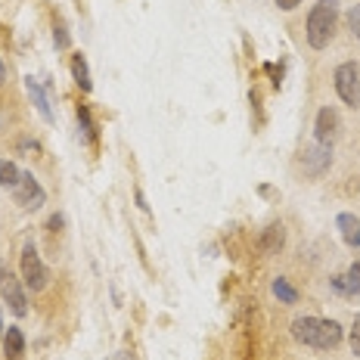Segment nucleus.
Here are the masks:
<instances>
[{
  "instance_id": "f257e3e1",
  "label": "nucleus",
  "mask_w": 360,
  "mask_h": 360,
  "mask_svg": "<svg viewBox=\"0 0 360 360\" xmlns=\"http://www.w3.org/2000/svg\"><path fill=\"white\" fill-rule=\"evenodd\" d=\"M292 339L298 345H307V348L317 351H333L339 348L345 333L335 320H323V317H295L292 320Z\"/></svg>"
},
{
  "instance_id": "f03ea898",
  "label": "nucleus",
  "mask_w": 360,
  "mask_h": 360,
  "mask_svg": "<svg viewBox=\"0 0 360 360\" xmlns=\"http://www.w3.org/2000/svg\"><path fill=\"white\" fill-rule=\"evenodd\" d=\"M335 25H339V0H317V6L307 16V44L314 50H326L329 41L335 37Z\"/></svg>"
},
{
  "instance_id": "7ed1b4c3",
  "label": "nucleus",
  "mask_w": 360,
  "mask_h": 360,
  "mask_svg": "<svg viewBox=\"0 0 360 360\" xmlns=\"http://www.w3.org/2000/svg\"><path fill=\"white\" fill-rule=\"evenodd\" d=\"M335 94H339V100L345 106H351V109L360 106V63L348 59V63H342L335 69Z\"/></svg>"
},
{
  "instance_id": "20e7f679",
  "label": "nucleus",
  "mask_w": 360,
  "mask_h": 360,
  "mask_svg": "<svg viewBox=\"0 0 360 360\" xmlns=\"http://www.w3.org/2000/svg\"><path fill=\"white\" fill-rule=\"evenodd\" d=\"M47 280H50V270L41 261L34 243H25L22 245V283H25L32 292H41L44 286H47Z\"/></svg>"
},
{
  "instance_id": "39448f33",
  "label": "nucleus",
  "mask_w": 360,
  "mask_h": 360,
  "mask_svg": "<svg viewBox=\"0 0 360 360\" xmlns=\"http://www.w3.org/2000/svg\"><path fill=\"white\" fill-rule=\"evenodd\" d=\"M13 199H16V205L25 208V212H37V208L47 202V193H44V186L32 177V171H22V180L16 184V190H13Z\"/></svg>"
},
{
  "instance_id": "423d86ee",
  "label": "nucleus",
  "mask_w": 360,
  "mask_h": 360,
  "mask_svg": "<svg viewBox=\"0 0 360 360\" xmlns=\"http://www.w3.org/2000/svg\"><path fill=\"white\" fill-rule=\"evenodd\" d=\"M0 295H4L6 307H10V311L16 314V317H25V314H28L25 289H22V283H19L6 267H0Z\"/></svg>"
},
{
  "instance_id": "0eeeda50",
  "label": "nucleus",
  "mask_w": 360,
  "mask_h": 360,
  "mask_svg": "<svg viewBox=\"0 0 360 360\" xmlns=\"http://www.w3.org/2000/svg\"><path fill=\"white\" fill-rule=\"evenodd\" d=\"M329 165H333V146L329 143H314L304 149L302 155V168L307 177H323L329 171Z\"/></svg>"
},
{
  "instance_id": "6e6552de",
  "label": "nucleus",
  "mask_w": 360,
  "mask_h": 360,
  "mask_svg": "<svg viewBox=\"0 0 360 360\" xmlns=\"http://www.w3.org/2000/svg\"><path fill=\"white\" fill-rule=\"evenodd\" d=\"M339 112H335L333 106H323L317 112V122H314V137H317V143H329L333 146V140L339 137Z\"/></svg>"
},
{
  "instance_id": "1a4fd4ad",
  "label": "nucleus",
  "mask_w": 360,
  "mask_h": 360,
  "mask_svg": "<svg viewBox=\"0 0 360 360\" xmlns=\"http://www.w3.org/2000/svg\"><path fill=\"white\" fill-rule=\"evenodd\" d=\"M333 289L339 292V295H345V298L360 295V264H357V261L348 270H345V274L333 276Z\"/></svg>"
},
{
  "instance_id": "9d476101",
  "label": "nucleus",
  "mask_w": 360,
  "mask_h": 360,
  "mask_svg": "<svg viewBox=\"0 0 360 360\" xmlns=\"http://www.w3.org/2000/svg\"><path fill=\"white\" fill-rule=\"evenodd\" d=\"M335 227H339L342 239L351 245V249H360V217L351 214V212H342L335 217Z\"/></svg>"
},
{
  "instance_id": "9b49d317",
  "label": "nucleus",
  "mask_w": 360,
  "mask_h": 360,
  "mask_svg": "<svg viewBox=\"0 0 360 360\" xmlns=\"http://www.w3.org/2000/svg\"><path fill=\"white\" fill-rule=\"evenodd\" d=\"M25 90H28V96H32L37 115H41L44 122H53V109H50V100H47V94H44L41 81H37V78H25Z\"/></svg>"
},
{
  "instance_id": "f8f14e48",
  "label": "nucleus",
  "mask_w": 360,
  "mask_h": 360,
  "mask_svg": "<svg viewBox=\"0 0 360 360\" xmlns=\"http://www.w3.org/2000/svg\"><path fill=\"white\" fill-rule=\"evenodd\" d=\"M286 245V227L283 224H270L261 236V252L264 255H280V249Z\"/></svg>"
},
{
  "instance_id": "ddd939ff",
  "label": "nucleus",
  "mask_w": 360,
  "mask_h": 360,
  "mask_svg": "<svg viewBox=\"0 0 360 360\" xmlns=\"http://www.w3.org/2000/svg\"><path fill=\"white\" fill-rule=\"evenodd\" d=\"M4 354L10 360H19L25 354V335H22V329H16V326L4 329Z\"/></svg>"
},
{
  "instance_id": "4468645a",
  "label": "nucleus",
  "mask_w": 360,
  "mask_h": 360,
  "mask_svg": "<svg viewBox=\"0 0 360 360\" xmlns=\"http://www.w3.org/2000/svg\"><path fill=\"white\" fill-rule=\"evenodd\" d=\"M72 75H75V84H78L84 94H90V87H94V81H90V69H87V59L84 56H72Z\"/></svg>"
},
{
  "instance_id": "2eb2a0df",
  "label": "nucleus",
  "mask_w": 360,
  "mask_h": 360,
  "mask_svg": "<svg viewBox=\"0 0 360 360\" xmlns=\"http://www.w3.org/2000/svg\"><path fill=\"white\" fill-rule=\"evenodd\" d=\"M270 289H274V295L280 298L283 304H295V302H298V289L292 286V283L286 280V276H276V280H274V286H270Z\"/></svg>"
},
{
  "instance_id": "dca6fc26",
  "label": "nucleus",
  "mask_w": 360,
  "mask_h": 360,
  "mask_svg": "<svg viewBox=\"0 0 360 360\" xmlns=\"http://www.w3.org/2000/svg\"><path fill=\"white\" fill-rule=\"evenodd\" d=\"M22 180V171L16 168L13 162L0 159V186H6V190H16V184Z\"/></svg>"
},
{
  "instance_id": "f3484780",
  "label": "nucleus",
  "mask_w": 360,
  "mask_h": 360,
  "mask_svg": "<svg viewBox=\"0 0 360 360\" xmlns=\"http://www.w3.org/2000/svg\"><path fill=\"white\" fill-rule=\"evenodd\" d=\"M53 41H56V47H59V50H65V47H69V44H72L69 32H65V25H63V22H59V19H56V25H53Z\"/></svg>"
},
{
  "instance_id": "a211bd4d",
  "label": "nucleus",
  "mask_w": 360,
  "mask_h": 360,
  "mask_svg": "<svg viewBox=\"0 0 360 360\" xmlns=\"http://www.w3.org/2000/svg\"><path fill=\"white\" fill-rule=\"evenodd\" d=\"M348 28H351V34H354L357 41H360V4L348 10Z\"/></svg>"
},
{
  "instance_id": "6ab92c4d",
  "label": "nucleus",
  "mask_w": 360,
  "mask_h": 360,
  "mask_svg": "<svg viewBox=\"0 0 360 360\" xmlns=\"http://www.w3.org/2000/svg\"><path fill=\"white\" fill-rule=\"evenodd\" d=\"M348 342H351V354H360V314L354 317V326H351Z\"/></svg>"
},
{
  "instance_id": "aec40b11",
  "label": "nucleus",
  "mask_w": 360,
  "mask_h": 360,
  "mask_svg": "<svg viewBox=\"0 0 360 360\" xmlns=\"http://www.w3.org/2000/svg\"><path fill=\"white\" fill-rule=\"evenodd\" d=\"M78 122H81V124H84V134H87V137H90V140H94V137H96V131H94V122H90V112H87L84 106H81V109H78Z\"/></svg>"
},
{
  "instance_id": "412c9836",
  "label": "nucleus",
  "mask_w": 360,
  "mask_h": 360,
  "mask_svg": "<svg viewBox=\"0 0 360 360\" xmlns=\"http://www.w3.org/2000/svg\"><path fill=\"white\" fill-rule=\"evenodd\" d=\"M276 6H280V10H295V6H302V0H276Z\"/></svg>"
},
{
  "instance_id": "4be33fe9",
  "label": "nucleus",
  "mask_w": 360,
  "mask_h": 360,
  "mask_svg": "<svg viewBox=\"0 0 360 360\" xmlns=\"http://www.w3.org/2000/svg\"><path fill=\"white\" fill-rule=\"evenodd\" d=\"M56 227H63V214H53V217H50V230H56Z\"/></svg>"
},
{
  "instance_id": "5701e85b",
  "label": "nucleus",
  "mask_w": 360,
  "mask_h": 360,
  "mask_svg": "<svg viewBox=\"0 0 360 360\" xmlns=\"http://www.w3.org/2000/svg\"><path fill=\"white\" fill-rule=\"evenodd\" d=\"M6 81V65H4V59H0V84Z\"/></svg>"
}]
</instances>
